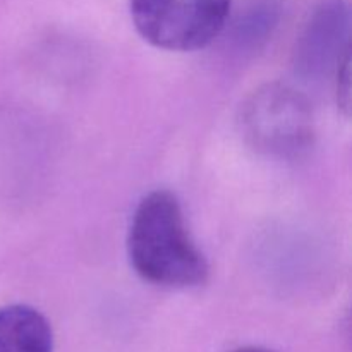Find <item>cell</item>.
<instances>
[{"label":"cell","instance_id":"obj_1","mask_svg":"<svg viewBox=\"0 0 352 352\" xmlns=\"http://www.w3.org/2000/svg\"><path fill=\"white\" fill-rule=\"evenodd\" d=\"M127 253L143 280L168 289L203 285L210 268L186 227L181 203L165 189L138 203L127 236Z\"/></svg>","mask_w":352,"mask_h":352},{"label":"cell","instance_id":"obj_2","mask_svg":"<svg viewBox=\"0 0 352 352\" xmlns=\"http://www.w3.org/2000/svg\"><path fill=\"white\" fill-rule=\"evenodd\" d=\"M237 122L244 141L268 157H299L315 138L311 105L301 93L280 82L261 86L248 96Z\"/></svg>","mask_w":352,"mask_h":352},{"label":"cell","instance_id":"obj_3","mask_svg":"<svg viewBox=\"0 0 352 352\" xmlns=\"http://www.w3.org/2000/svg\"><path fill=\"white\" fill-rule=\"evenodd\" d=\"M131 17L150 45L192 52L212 43L226 26L230 0H131Z\"/></svg>","mask_w":352,"mask_h":352},{"label":"cell","instance_id":"obj_4","mask_svg":"<svg viewBox=\"0 0 352 352\" xmlns=\"http://www.w3.org/2000/svg\"><path fill=\"white\" fill-rule=\"evenodd\" d=\"M0 352H54L48 320L28 305L0 308Z\"/></svg>","mask_w":352,"mask_h":352},{"label":"cell","instance_id":"obj_5","mask_svg":"<svg viewBox=\"0 0 352 352\" xmlns=\"http://www.w3.org/2000/svg\"><path fill=\"white\" fill-rule=\"evenodd\" d=\"M234 352H274L270 349H265V347H254V346H250V347H241V349L234 351Z\"/></svg>","mask_w":352,"mask_h":352}]
</instances>
